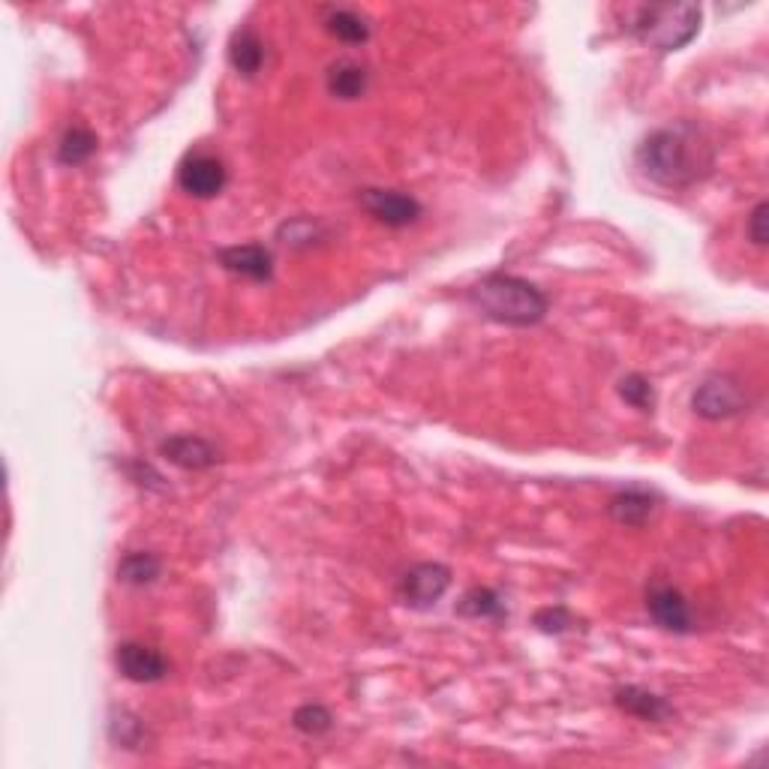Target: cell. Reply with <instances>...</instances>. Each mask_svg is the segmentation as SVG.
Returning <instances> with one entry per match:
<instances>
[{
    "label": "cell",
    "mask_w": 769,
    "mask_h": 769,
    "mask_svg": "<svg viewBox=\"0 0 769 769\" xmlns=\"http://www.w3.org/2000/svg\"><path fill=\"white\" fill-rule=\"evenodd\" d=\"M638 166L661 187L686 190L712 172L716 151L695 123L679 121L649 132L638 148Z\"/></svg>",
    "instance_id": "cell-1"
},
{
    "label": "cell",
    "mask_w": 769,
    "mask_h": 769,
    "mask_svg": "<svg viewBox=\"0 0 769 769\" xmlns=\"http://www.w3.org/2000/svg\"><path fill=\"white\" fill-rule=\"evenodd\" d=\"M469 304L490 322L517 324V328L541 322L547 316V294L536 283L515 273H490L485 280H478L469 289Z\"/></svg>",
    "instance_id": "cell-2"
},
{
    "label": "cell",
    "mask_w": 769,
    "mask_h": 769,
    "mask_svg": "<svg viewBox=\"0 0 769 769\" xmlns=\"http://www.w3.org/2000/svg\"><path fill=\"white\" fill-rule=\"evenodd\" d=\"M626 31L656 51L686 49L700 31V7L695 3H643L631 7Z\"/></svg>",
    "instance_id": "cell-3"
},
{
    "label": "cell",
    "mask_w": 769,
    "mask_h": 769,
    "mask_svg": "<svg viewBox=\"0 0 769 769\" xmlns=\"http://www.w3.org/2000/svg\"><path fill=\"white\" fill-rule=\"evenodd\" d=\"M749 406L746 388L739 384V379L728 373L707 376L703 382L695 388L691 395V409L695 416L707 418V421H721V418L739 416Z\"/></svg>",
    "instance_id": "cell-4"
},
{
    "label": "cell",
    "mask_w": 769,
    "mask_h": 769,
    "mask_svg": "<svg viewBox=\"0 0 769 769\" xmlns=\"http://www.w3.org/2000/svg\"><path fill=\"white\" fill-rule=\"evenodd\" d=\"M448 587H451V568L442 566V562H418L400 577V598L403 605L416 610L433 608L439 598L446 596Z\"/></svg>",
    "instance_id": "cell-5"
},
{
    "label": "cell",
    "mask_w": 769,
    "mask_h": 769,
    "mask_svg": "<svg viewBox=\"0 0 769 769\" xmlns=\"http://www.w3.org/2000/svg\"><path fill=\"white\" fill-rule=\"evenodd\" d=\"M361 208L373 217L376 223L388 226V229L412 226L425 211L418 199L400 190H364L361 192Z\"/></svg>",
    "instance_id": "cell-6"
},
{
    "label": "cell",
    "mask_w": 769,
    "mask_h": 769,
    "mask_svg": "<svg viewBox=\"0 0 769 769\" xmlns=\"http://www.w3.org/2000/svg\"><path fill=\"white\" fill-rule=\"evenodd\" d=\"M229 181L223 160H217L211 153H190L178 169V183L183 192H190L196 199H213L220 196Z\"/></svg>",
    "instance_id": "cell-7"
},
{
    "label": "cell",
    "mask_w": 769,
    "mask_h": 769,
    "mask_svg": "<svg viewBox=\"0 0 769 769\" xmlns=\"http://www.w3.org/2000/svg\"><path fill=\"white\" fill-rule=\"evenodd\" d=\"M114 665H118L123 677L130 679V682H139V686L160 682L169 673V661L162 658V652H157L153 647H144V643H136V640L118 647Z\"/></svg>",
    "instance_id": "cell-8"
},
{
    "label": "cell",
    "mask_w": 769,
    "mask_h": 769,
    "mask_svg": "<svg viewBox=\"0 0 769 769\" xmlns=\"http://www.w3.org/2000/svg\"><path fill=\"white\" fill-rule=\"evenodd\" d=\"M649 617L656 619L658 628L670 635H689L691 631V608L686 596L673 587H652L647 592Z\"/></svg>",
    "instance_id": "cell-9"
},
{
    "label": "cell",
    "mask_w": 769,
    "mask_h": 769,
    "mask_svg": "<svg viewBox=\"0 0 769 769\" xmlns=\"http://www.w3.org/2000/svg\"><path fill=\"white\" fill-rule=\"evenodd\" d=\"M217 259H220V264H223L229 273H234V277L253 280V283L271 280L273 262H271V253L264 250L262 243H234V247L220 250Z\"/></svg>",
    "instance_id": "cell-10"
},
{
    "label": "cell",
    "mask_w": 769,
    "mask_h": 769,
    "mask_svg": "<svg viewBox=\"0 0 769 769\" xmlns=\"http://www.w3.org/2000/svg\"><path fill=\"white\" fill-rule=\"evenodd\" d=\"M160 455L169 463L181 466V469H192V472L211 469L220 460L217 448L208 439H202V436H169V439L160 442Z\"/></svg>",
    "instance_id": "cell-11"
},
{
    "label": "cell",
    "mask_w": 769,
    "mask_h": 769,
    "mask_svg": "<svg viewBox=\"0 0 769 769\" xmlns=\"http://www.w3.org/2000/svg\"><path fill=\"white\" fill-rule=\"evenodd\" d=\"M613 703H617L622 712L635 716L640 721H668L673 719V707L668 700L656 695V691L640 689V686H626V689L613 691Z\"/></svg>",
    "instance_id": "cell-12"
},
{
    "label": "cell",
    "mask_w": 769,
    "mask_h": 769,
    "mask_svg": "<svg viewBox=\"0 0 769 769\" xmlns=\"http://www.w3.org/2000/svg\"><path fill=\"white\" fill-rule=\"evenodd\" d=\"M328 91L337 100H358L364 97L367 84H370V72L364 63L352 61V58H340L337 63L328 67Z\"/></svg>",
    "instance_id": "cell-13"
},
{
    "label": "cell",
    "mask_w": 769,
    "mask_h": 769,
    "mask_svg": "<svg viewBox=\"0 0 769 769\" xmlns=\"http://www.w3.org/2000/svg\"><path fill=\"white\" fill-rule=\"evenodd\" d=\"M229 63L234 72H241L247 79H253L264 63V42L253 28H238L229 42Z\"/></svg>",
    "instance_id": "cell-14"
},
{
    "label": "cell",
    "mask_w": 769,
    "mask_h": 769,
    "mask_svg": "<svg viewBox=\"0 0 769 769\" xmlns=\"http://www.w3.org/2000/svg\"><path fill=\"white\" fill-rule=\"evenodd\" d=\"M610 517L617 520L619 527H643L652 511H656V497L647 493V490H622L617 497L610 499L608 506Z\"/></svg>",
    "instance_id": "cell-15"
},
{
    "label": "cell",
    "mask_w": 769,
    "mask_h": 769,
    "mask_svg": "<svg viewBox=\"0 0 769 769\" xmlns=\"http://www.w3.org/2000/svg\"><path fill=\"white\" fill-rule=\"evenodd\" d=\"M322 24L331 37L349 42V46L367 42V37H370V24H367L364 16H358L354 10H343V7H328L322 12Z\"/></svg>",
    "instance_id": "cell-16"
},
{
    "label": "cell",
    "mask_w": 769,
    "mask_h": 769,
    "mask_svg": "<svg viewBox=\"0 0 769 769\" xmlns=\"http://www.w3.org/2000/svg\"><path fill=\"white\" fill-rule=\"evenodd\" d=\"M162 571V562L153 553H144V550H132L118 562V580L127 583V587H148L153 583Z\"/></svg>",
    "instance_id": "cell-17"
},
{
    "label": "cell",
    "mask_w": 769,
    "mask_h": 769,
    "mask_svg": "<svg viewBox=\"0 0 769 769\" xmlns=\"http://www.w3.org/2000/svg\"><path fill=\"white\" fill-rule=\"evenodd\" d=\"M457 613L466 619H502L506 617V605H502V598L493 589L476 587L460 598Z\"/></svg>",
    "instance_id": "cell-18"
},
{
    "label": "cell",
    "mask_w": 769,
    "mask_h": 769,
    "mask_svg": "<svg viewBox=\"0 0 769 769\" xmlns=\"http://www.w3.org/2000/svg\"><path fill=\"white\" fill-rule=\"evenodd\" d=\"M93 151H97V136L84 127H72L63 132L61 144H58V160L63 166H81L91 160Z\"/></svg>",
    "instance_id": "cell-19"
},
{
    "label": "cell",
    "mask_w": 769,
    "mask_h": 769,
    "mask_svg": "<svg viewBox=\"0 0 769 769\" xmlns=\"http://www.w3.org/2000/svg\"><path fill=\"white\" fill-rule=\"evenodd\" d=\"M292 725L301 730V733H307V737H322V733L331 730L334 719H331V712H328L322 703H304V707L294 709Z\"/></svg>",
    "instance_id": "cell-20"
},
{
    "label": "cell",
    "mask_w": 769,
    "mask_h": 769,
    "mask_svg": "<svg viewBox=\"0 0 769 769\" xmlns=\"http://www.w3.org/2000/svg\"><path fill=\"white\" fill-rule=\"evenodd\" d=\"M619 397H622L631 409H640V412H649V409L656 406V391H652L647 376L640 373L626 376V379L619 382Z\"/></svg>",
    "instance_id": "cell-21"
},
{
    "label": "cell",
    "mask_w": 769,
    "mask_h": 769,
    "mask_svg": "<svg viewBox=\"0 0 769 769\" xmlns=\"http://www.w3.org/2000/svg\"><path fill=\"white\" fill-rule=\"evenodd\" d=\"M536 626L545 635H566L568 628L575 626V617L566 608H545L536 613Z\"/></svg>",
    "instance_id": "cell-22"
},
{
    "label": "cell",
    "mask_w": 769,
    "mask_h": 769,
    "mask_svg": "<svg viewBox=\"0 0 769 769\" xmlns=\"http://www.w3.org/2000/svg\"><path fill=\"white\" fill-rule=\"evenodd\" d=\"M767 202H760L749 217V238L755 247H767Z\"/></svg>",
    "instance_id": "cell-23"
}]
</instances>
